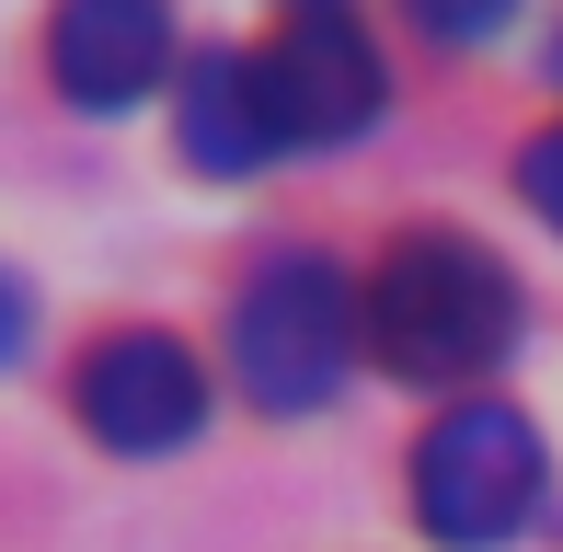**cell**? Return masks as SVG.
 <instances>
[{
	"label": "cell",
	"instance_id": "1",
	"mask_svg": "<svg viewBox=\"0 0 563 552\" xmlns=\"http://www.w3.org/2000/svg\"><path fill=\"white\" fill-rule=\"evenodd\" d=\"M518 345V276L460 231H402L368 276V357L391 380H472Z\"/></svg>",
	"mask_w": 563,
	"mask_h": 552
},
{
	"label": "cell",
	"instance_id": "2",
	"mask_svg": "<svg viewBox=\"0 0 563 552\" xmlns=\"http://www.w3.org/2000/svg\"><path fill=\"white\" fill-rule=\"evenodd\" d=\"M356 334H368V299H356L322 254H276L242 299H230V368H242V391L265 415L334 404L345 368H356Z\"/></svg>",
	"mask_w": 563,
	"mask_h": 552
},
{
	"label": "cell",
	"instance_id": "3",
	"mask_svg": "<svg viewBox=\"0 0 563 552\" xmlns=\"http://www.w3.org/2000/svg\"><path fill=\"white\" fill-rule=\"evenodd\" d=\"M541 507V426L518 404H449L415 449V518L438 530L449 552H495L506 530H529Z\"/></svg>",
	"mask_w": 563,
	"mask_h": 552
},
{
	"label": "cell",
	"instance_id": "4",
	"mask_svg": "<svg viewBox=\"0 0 563 552\" xmlns=\"http://www.w3.org/2000/svg\"><path fill=\"white\" fill-rule=\"evenodd\" d=\"M253 104H265V128H276V150H334V139H356L379 115V46H368V23L356 12H334V0H311V12H288L265 46H253Z\"/></svg>",
	"mask_w": 563,
	"mask_h": 552
},
{
	"label": "cell",
	"instance_id": "5",
	"mask_svg": "<svg viewBox=\"0 0 563 552\" xmlns=\"http://www.w3.org/2000/svg\"><path fill=\"white\" fill-rule=\"evenodd\" d=\"M81 426L126 461H162L208 426V368L185 357L173 334H104L81 357Z\"/></svg>",
	"mask_w": 563,
	"mask_h": 552
},
{
	"label": "cell",
	"instance_id": "6",
	"mask_svg": "<svg viewBox=\"0 0 563 552\" xmlns=\"http://www.w3.org/2000/svg\"><path fill=\"white\" fill-rule=\"evenodd\" d=\"M162 58H173V23L150 12V0H69L58 35H46V69H58V92L81 115L139 104V92L162 81Z\"/></svg>",
	"mask_w": 563,
	"mask_h": 552
},
{
	"label": "cell",
	"instance_id": "7",
	"mask_svg": "<svg viewBox=\"0 0 563 552\" xmlns=\"http://www.w3.org/2000/svg\"><path fill=\"white\" fill-rule=\"evenodd\" d=\"M265 150H276V128H265V104H253V69L242 58H196V81H185V162L253 173Z\"/></svg>",
	"mask_w": 563,
	"mask_h": 552
},
{
	"label": "cell",
	"instance_id": "8",
	"mask_svg": "<svg viewBox=\"0 0 563 552\" xmlns=\"http://www.w3.org/2000/svg\"><path fill=\"white\" fill-rule=\"evenodd\" d=\"M518 185H529V208H541L552 231H563V128H541V139L518 150Z\"/></svg>",
	"mask_w": 563,
	"mask_h": 552
},
{
	"label": "cell",
	"instance_id": "9",
	"mask_svg": "<svg viewBox=\"0 0 563 552\" xmlns=\"http://www.w3.org/2000/svg\"><path fill=\"white\" fill-rule=\"evenodd\" d=\"M12 345H23V288L0 276V368H12Z\"/></svg>",
	"mask_w": 563,
	"mask_h": 552
},
{
	"label": "cell",
	"instance_id": "10",
	"mask_svg": "<svg viewBox=\"0 0 563 552\" xmlns=\"http://www.w3.org/2000/svg\"><path fill=\"white\" fill-rule=\"evenodd\" d=\"M552 69H563V46H552Z\"/></svg>",
	"mask_w": 563,
	"mask_h": 552
}]
</instances>
